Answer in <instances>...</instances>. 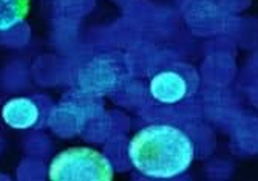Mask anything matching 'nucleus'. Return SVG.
I'll return each instance as SVG.
<instances>
[{"mask_svg":"<svg viewBox=\"0 0 258 181\" xmlns=\"http://www.w3.org/2000/svg\"><path fill=\"white\" fill-rule=\"evenodd\" d=\"M149 90L159 104H178L195 90V76H189L184 69L161 70L152 78Z\"/></svg>","mask_w":258,"mask_h":181,"instance_id":"obj_3","label":"nucleus"},{"mask_svg":"<svg viewBox=\"0 0 258 181\" xmlns=\"http://www.w3.org/2000/svg\"><path fill=\"white\" fill-rule=\"evenodd\" d=\"M132 164L149 178L169 179L190 167L195 146L178 127L152 124L139 130L128 144Z\"/></svg>","mask_w":258,"mask_h":181,"instance_id":"obj_1","label":"nucleus"},{"mask_svg":"<svg viewBox=\"0 0 258 181\" xmlns=\"http://www.w3.org/2000/svg\"><path fill=\"white\" fill-rule=\"evenodd\" d=\"M2 116L5 123L13 129H30L39 118V110L36 104L27 98H16L4 105Z\"/></svg>","mask_w":258,"mask_h":181,"instance_id":"obj_4","label":"nucleus"},{"mask_svg":"<svg viewBox=\"0 0 258 181\" xmlns=\"http://www.w3.org/2000/svg\"><path fill=\"white\" fill-rule=\"evenodd\" d=\"M30 13V0H0V31H8Z\"/></svg>","mask_w":258,"mask_h":181,"instance_id":"obj_5","label":"nucleus"},{"mask_svg":"<svg viewBox=\"0 0 258 181\" xmlns=\"http://www.w3.org/2000/svg\"><path fill=\"white\" fill-rule=\"evenodd\" d=\"M113 176L111 163L90 147L67 149L48 167V178L53 181H110Z\"/></svg>","mask_w":258,"mask_h":181,"instance_id":"obj_2","label":"nucleus"}]
</instances>
